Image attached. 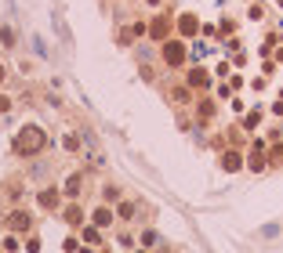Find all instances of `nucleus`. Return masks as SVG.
<instances>
[{"mask_svg": "<svg viewBox=\"0 0 283 253\" xmlns=\"http://www.w3.org/2000/svg\"><path fill=\"white\" fill-rule=\"evenodd\" d=\"M44 145H48V138H44V131H40V127H26V131L15 138V148H18L22 156H36Z\"/></svg>", "mask_w": 283, "mask_h": 253, "instance_id": "1", "label": "nucleus"}, {"mask_svg": "<svg viewBox=\"0 0 283 253\" xmlns=\"http://www.w3.org/2000/svg\"><path fill=\"white\" fill-rule=\"evenodd\" d=\"M160 55H164L167 65H182L185 62V47L178 44V40H164V51H160Z\"/></svg>", "mask_w": 283, "mask_h": 253, "instance_id": "2", "label": "nucleus"}, {"mask_svg": "<svg viewBox=\"0 0 283 253\" xmlns=\"http://www.w3.org/2000/svg\"><path fill=\"white\" fill-rule=\"evenodd\" d=\"M29 224H33V221H29L26 210H11V214H8V228H11V232H22V235H26Z\"/></svg>", "mask_w": 283, "mask_h": 253, "instance_id": "3", "label": "nucleus"}, {"mask_svg": "<svg viewBox=\"0 0 283 253\" xmlns=\"http://www.w3.org/2000/svg\"><path fill=\"white\" fill-rule=\"evenodd\" d=\"M80 188H84V178H80V174H69L66 185H62V195H66V199H80Z\"/></svg>", "mask_w": 283, "mask_h": 253, "instance_id": "4", "label": "nucleus"}, {"mask_svg": "<svg viewBox=\"0 0 283 253\" xmlns=\"http://www.w3.org/2000/svg\"><path fill=\"white\" fill-rule=\"evenodd\" d=\"M62 188H44V192H40V206H44V210H58V203H62V195H58Z\"/></svg>", "mask_w": 283, "mask_h": 253, "instance_id": "5", "label": "nucleus"}, {"mask_svg": "<svg viewBox=\"0 0 283 253\" xmlns=\"http://www.w3.org/2000/svg\"><path fill=\"white\" fill-rule=\"evenodd\" d=\"M62 221H66V224H73V228H80V224H84V210H80L76 203H69V206L62 210Z\"/></svg>", "mask_w": 283, "mask_h": 253, "instance_id": "6", "label": "nucleus"}, {"mask_svg": "<svg viewBox=\"0 0 283 253\" xmlns=\"http://www.w3.org/2000/svg\"><path fill=\"white\" fill-rule=\"evenodd\" d=\"M149 33H153V40H160V44H164V40H167V33H171V18H164V15H160V18L149 26Z\"/></svg>", "mask_w": 283, "mask_h": 253, "instance_id": "7", "label": "nucleus"}, {"mask_svg": "<svg viewBox=\"0 0 283 253\" xmlns=\"http://www.w3.org/2000/svg\"><path fill=\"white\" fill-rule=\"evenodd\" d=\"M222 166L232 174V170H240V166H244V159H240V152H232V148H229V152H222Z\"/></svg>", "mask_w": 283, "mask_h": 253, "instance_id": "8", "label": "nucleus"}, {"mask_svg": "<svg viewBox=\"0 0 283 253\" xmlns=\"http://www.w3.org/2000/svg\"><path fill=\"white\" fill-rule=\"evenodd\" d=\"M91 221H95L98 228H109V224H113V210H109V206H98V210H95V217H91Z\"/></svg>", "mask_w": 283, "mask_h": 253, "instance_id": "9", "label": "nucleus"}, {"mask_svg": "<svg viewBox=\"0 0 283 253\" xmlns=\"http://www.w3.org/2000/svg\"><path fill=\"white\" fill-rule=\"evenodd\" d=\"M207 83H211V76H207L204 69H192V72H189V87H207Z\"/></svg>", "mask_w": 283, "mask_h": 253, "instance_id": "10", "label": "nucleus"}, {"mask_svg": "<svg viewBox=\"0 0 283 253\" xmlns=\"http://www.w3.org/2000/svg\"><path fill=\"white\" fill-rule=\"evenodd\" d=\"M196 26H200V22H196V15H182V18H178V29H182L185 36H192V33H196Z\"/></svg>", "mask_w": 283, "mask_h": 253, "instance_id": "11", "label": "nucleus"}, {"mask_svg": "<svg viewBox=\"0 0 283 253\" xmlns=\"http://www.w3.org/2000/svg\"><path fill=\"white\" fill-rule=\"evenodd\" d=\"M196 116H200V119H211V116H214V102H200Z\"/></svg>", "mask_w": 283, "mask_h": 253, "instance_id": "12", "label": "nucleus"}, {"mask_svg": "<svg viewBox=\"0 0 283 253\" xmlns=\"http://www.w3.org/2000/svg\"><path fill=\"white\" fill-rule=\"evenodd\" d=\"M247 166H251V170H265V159H262L258 152H251V156H247Z\"/></svg>", "mask_w": 283, "mask_h": 253, "instance_id": "13", "label": "nucleus"}, {"mask_svg": "<svg viewBox=\"0 0 283 253\" xmlns=\"http://www.w3.org/2000/svg\"><path fill=\"white\" fill-rule=\"evenodd\" d=\"M0 40H4V47H15V33L11 29H0Z\"/></svg>", "mask_w": 283, "mask_h": 253, "instance_id": "14", "label": "nucleus"}, {"mask_svg": "<svg viewBox=\"0 0 283 253\" xmlns=\"http://www.w3.org/2000/svg\"><path fill=\"white\" fill-rule=\"evenodd\" d=\"M120 217H135V203H120Z\"/></svg>", "mask_w": 283, "mask_h": 253, "instance_id": "15", "label": "nucleus"}, {"mask_svg": "<svg viewBox=\"0 0 283 253\" xmlns=\"http://www.w3.org/2000/svg\"><path fill=\"white\" fill-rule=\"evenodd\" d=\"M102 195H105V199H116V195H120V188H116V185H105V188H102Z\"/></svg>", "mask_w": 283, "mask_h": 253, "instance_id": "16", "label": "nucleus"}, {"mask_svg": "<svg viewBox=\"0 0 283 253\" xmlns=\"http://www.w3.org/2000/svg\"><path fill=\"white\" fill-rule=\"evenodd\" d=\"M4 80H8V76H4V65H0V83H4Z\"/></svg>", "mask_w": 283, "mask_h": 253, "instance_id": "17", "label": "nucleus"}]
</instances>
